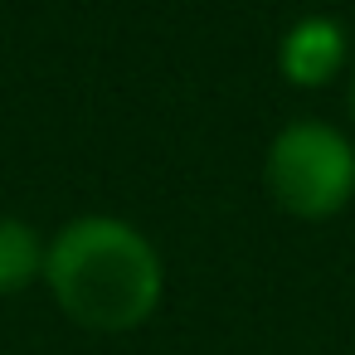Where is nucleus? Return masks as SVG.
Masks as SVG:
<instances>
[{
    "label": "nucleus",
    "instance_id": "obj_1",
    "mask_svg": "<svg viewBox=\"0 0 355 355\" xmlns=\"http://www.w3.org/2000/svg\"><path fill=\"white\" fill-rule=\"evenodd\" d=\"M44 282L69 321L88 331H132L161 306L166 268L132 219L78 214L44 243Z\"/></svg>",
    "mask_w": 355,
    "mask_h": 355
},
{
    "label": "nucleus",
    "instance_id": "obj_2",
    "mask_svg": "<svg viewBox=\"0 0 355 355\" xmlns=\"http://www.w3.org/2000/svg\"><path fill=\"white\" fill-rule=\"evenodd\" d=\"M268 195L297 219H331L355 195V146L326 122H287L268 141Z\"/></svg>",
    "mask_w": 355,
    "mask_h": 355
},
{
    "label": "nucleus",
    "instance_id": "obj_3",
    "mask_svg": "<svg viewBox=\"0 0 355 355\" xmlns=\"http://www.w3.org/2000/svg\"><path fill=\"white\" fill-rule=\"evenodd\" d=\"M345 54H350V40H345L340 20L302 15V20L287 25V35L277 44V69L297 88H321L326 78H336L345 69Z\"/></svg>",
    "mask_w": 355,
    "mask_h": 355
},
{
    "label": "nucleus",
    "instance_id": "obj_4",
    "mask_svg": "<svg viewBox=\"0 0 355 355\" xmlns=\"http://www.w3.org/2000/svg\"><path fill=\"white\" fill-rule=\"evenodd\" d=\"M44 277V239L30 219L0 214V297H15Z\"/></svg>",
    "mask_w": 355,
    "mask_h": 355
},
{
    "label": "nucleus",
    "instance_id": "obj_5",
    "mask_svg": "<svg viewBox=\"0 0 355 355\" xmlns=\"http://www.w3.org/2000/svg\"><path fill=\"white\" fill-rule=\"evenodd\" d=\"M350 117H355V78H350Z\"/></svg>",
    "mask_w": 355,
    "mask_h": 355
}]
</instances>
